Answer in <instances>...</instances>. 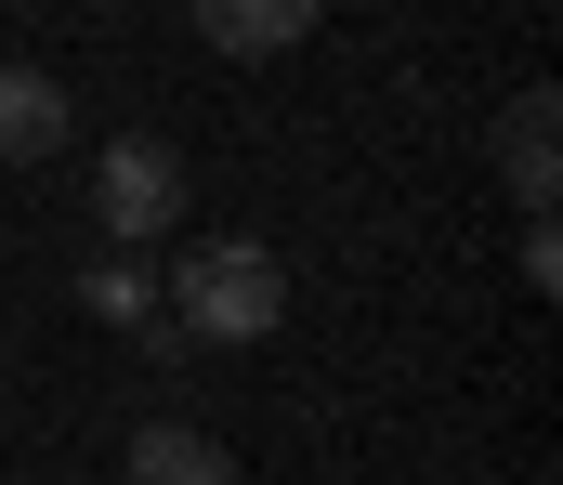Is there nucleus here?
<instances>
[{"label": "nucleus", "instance_id": "4", "mask_svg": "<svg viewBox=\"0 0 563 485\" xmlns=\"http://www.w3.org/2000/svg\"><path fill=\"white\" fill-rule=\"evenodd\" d=\"M314 13H328V0H197V40L263 66V53H288V40H314Z\"/></svg>", "mask_w": 563, "mask_h": 485}, {"label": "nucleus", "instance_id": "9", "mask_svg": "<svg viewBox=\"0 0 563 485\" xmlns=\"http://www.w3.org/2000/svg\"><path fill=\"white\" fill-rule=\"evenodd\" d=\"M92 13H119V0H92Z\"/></svg>", "mask_w": 563, "mask_h": 485}, {"label": "nucleus", "instance_id": "6", "mask_svg": "<svg viewBox=\"0 0 563 485\" xmlns=\"http://www.w3.org/2000/svg\"><path fill=\"white\" fill-rule=\"evenodd\" d=\"M132 485H236V460H223L197 420H144L132 433Z\"/></svg>", "mask_w": 563, "mask_h": 485}, {"label": "nucleus", "instance_id": "2", "mask_svg": "<svg viewBox=\"0 0 563 485\" xmlns=\"http://www.w3.org/2000/svg\"><path fill=\"white\" fill-rule=\"evenodd\" d=\"M170 210H184V158H170V132H119V145L92 158V223H106L119 250H157Z\"/></svg>", "mask_w": 563, "mask_h": 485}, {"label": "nucleus", "instance_id": "7", "mask_svg": "<svg viewBox=\"0 0 563 485\" xmlns=\"http://www.w3.org/2000/svg\"><path fill=\"white\" fill-rule=\"evenodd\" d=\"M79 302H92V316H119V328H144V316H157V276H144L132 250H106V263L79 276Z\"/></svg>", "mask_w": 563, "mask_h": 485}, {"label": "nucleus", "instance_id": "1", "mask_svg": "<svg viewBox=\"0 0 563 485\" xmlns=\"http://www.w3.org/2000/svg\"><path fill=\"white\" fill-rule=\"evenodd\" d=\"M288 316V263L263 236H197L184 263H170V328L197 341V354H223V341H276Z\"/></svg>", "mask_w": 563, "mask_h": 485}, {"label": "nucleus", "instance_id": "5", "mask_svg": "<svg viewBox=\"0 0 563 485\" xmlns=\"http://www.w3.org/2000/svg\"><path fill=\"white\" fill-rule=\"evenodd\" d=\"M551 106H563V92H525V106L498 119V184H511V210H551V145H563Z\"/></svg>", "mask_w": 563, "mask_h": 485}, {"label": "nucleus", "instance_id": "8", "mask_svg": "<svg viewBox=\"0 0 563 485\" xmlns=\"http://www.w3.org/2000/svg\"><path fill=\"white\" fill-rule=\"evenodd\" d=\"M525 289H538V302H551V289H563V236H551V210L525 223Z\"/></svg>", "mask_w": 563, "mask_h": 485}, {"label": "nucleus", "instance_id": "3", "mask_svg": "<svg viewBox=\"0 0 563 485\" xmlns=\"http://www.w3.org/2000/svg\"><path fill=\"white\" fill-rule=\"evenodd\" d=\"M0 158L13 170L66 158V79L53 66H0Z\"/></svg>", "mask_w": 563, "mask_h": 485}]
</instances>
